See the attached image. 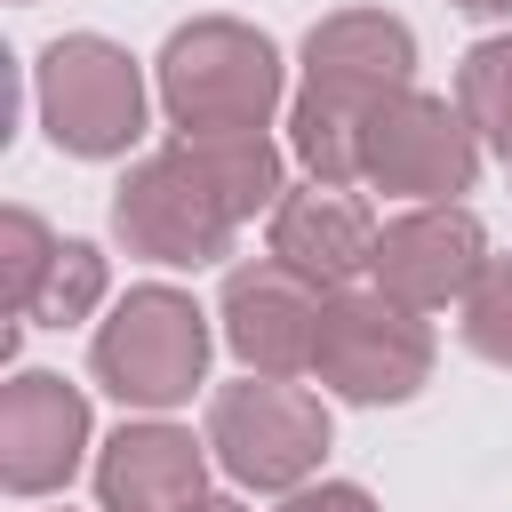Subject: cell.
I'll use <instances>...</instances> for the list:
<instances>
[{"label":"cell","mask_w":512,"mask_h":512,"mask_svg":"<svg viewBox=\"0 0 512 512\" xmlns=\"http://www.w3.org/2000/svg\"><path fill=\"white\" fill-rule=\"evenodd\" d=\"M280 184V152L272 136H176L168 152L136 160L112 184V232L128 256L168 264V272H200L224 264L240 224L256 208H272Z\"/></svg>","instance_id":"6da1fadb"},{"label":"cell","mask_w":512,"mask_h":512,"mask_svg":"<svg viewBox=\"0 0 512 512\" xmlns=\"http://www.w3.org/2000/svg\"><path fill=\"white\" fill-rule=\"evenodd\" d=\"M416 88V32L384 8H336L304 32V88L288 104V144L312 184H360V136L384 96Z\"/></svg>","instance_id":"7a4b0ae2"},{"label":"cell","mask_w":512,"mask_h":512,"mask_svg":"<svg viewBox=\"0 0 512 512\" xmlns=\"http://www.w3.org/2000/svg\"><path fill=\"white\" fill-rule=\"evenodd\" d=\"M160 112L176 136H256L280 104V48L240 16H192L160 48Z\"/></svg>","instance_id":"3957f363"},{"label":"cell","mask_w":512,"mask_h":512,"mask_svg":"<svg viewBox=\"0 0 512 512\" xmlns=\"http://www.w3.org/2000/svg\"><path fill=\"white\" fill-rule=\"evenodd\" d=\"M208 344H216V336H208V312H200L184 288L144 280V288H128V296L104 312V328H96V344H88V368H96V384H104L120 408H176V400L200 392Z\"/></svg>","instance_id":"277c9868"},{"label":"cell","mask_w":512,"mask_h":512,"mask_svg":"<svg viewBox=\"0 0 512 512\" xmlns=\"http://www.w3.org/2000/svg\"><path fill=\"white\" fill-rule=\"evenodd\" d=\"M32 104L56 152L72 160H120L144 136V72L104 32H64L32 56Z\"/></svg>","instance_id":"5b68a950"},{"label":"cell","mask_w":512,"mask_h":512,"mask_svg":"<svg viewBox=\"0 0 512 512\" xmlns=\"http://www.w3.org/2000/svg\"><path fill=\"white\" fill-rule=\"evenodd\" d=\"M312 376L352 408H400L432 384V328L384 288H328Z\"/></svg>","instance_id":"8992f818"},{"label":"cell","mask_w":512,"mask_h":512,"mask_svg":"<svg viewBox=\"0 0 512 512\" xmlns=\"http://www.w3.org/2000/svg\"><path fill=\"white\" fill-rule=\"evenodd\" d=\"M208 456L264 496H288L328 456V408L288 376H240L208 392Z\"/></svg>","instance_id":"52a82bcc"},{"label":"cell","mask_w":512,"mask_h":512,"mask_svg":"<svg viewBox=\"0 0 512 512\" xmlns=\"http://www.w3.org/2000/svg\"><path fill=\"white\" fill-rule=\"evenodd\" d=\"M472 176H480V136L464 120V104L400 88L368 112L360 184L400 192V200H456V192H472Z\"/></svg>","instance_id":"ba28073f"},{"label":"cell","mask_w":512,"mask_h":512,"mask_svg":"<svg viewBox=\"0 0 512 512\" xmlns=\"http://www.w3.org/2000/svg\"><path fill=\"white\" fill-rule=\"evenodd\" d=\"M320 312H328V288L304 280V272L280 264V256L232 264V272H224V296H216L224 344H232V360H240L248 376H312Z\"/></svg>","instance_id":"9c48e42d"},{"label":"cell","mask_w":512,"mask_h":512,"mask_svg":"<svg viewBox=\"0 0 512 512\" xmlns=\"http://www.w3.org/2000/svg\"><path fill=\"white\" fill-rule=\"evenodd\" d=\"M480 264H488L480 216L456 208V200H416L408 216L376 224L368 280L392 304H408V312H448V304H464V288L480 280Z\"/></svg>","instance_id":"30bf717a"},{"label":"cell","mask_w":512,"mask_h":512,"mask_svg":"<svg viewBox=\"0 0 512 512\" xmlns=\"http://www.w3.org/2000/svg\"><path fill=\"white\" fill-rule=\"evenodd\" d=\"M88 448V400L56 368H16L0 392V488L8 496H56L80 472Z\"/></svg>","instance_id":"8fae6325"},{"label":"cell","mask_w":512,"mask_h":512,"mask_svg":"<svg viewBox=\"0 0 512 512\" xmlns=\"http://www.w3.org/2000/svg\"><path fill=\"white\" fill-rule=\"evenodd\" d=\"M96 504L104 512H200L208 504V440L184 424H120L96 448Z\"/></svg>","instance_id":"7c38bea8"},{"label":"cell","mask_w":512,"mask_h":512,"mask_svg":"<svg viewBox=\"0 0 512 512\" xmlns=\"http://www.w3.org/2000/svg\"><path fill=\"white\" fill-rule=\"evenodd\" d=\"M272 256L320 288H352L376 256V216L344 184H296L272 200Z\"/></svg>","instance_id":"4fadbf2b"},{"label":"cell","mask_w":512,"mask_h":512,"mask_svg":"<svg viewBox=\"0 0 512 512\" xmlns=\"http://www.w3.org/2000/svg\"><path fill=\"white\" fill-rule=\"evenodd\" d=\"M456 104H464L472 136H488L496 152H512V32L464 48V64H456Z\"/></svg>","instance_id":"5bb4252c"},{"label":"cell","mask_w":512,"mask_h":512,"mask_svg":"<svg viewBox=\"0 0 512 512\" xmlns=\"http://www.w3.org/2000/svg\"><path fill=\"white\" fill-rule=\"evenodd\" d=\"M104 248L96 240H56V264L40 280V304H32V328H72L104 304Z\"/></svg>","instance_id":"9a60e30c"},{"label":"cell","mask_w":512,"mask_h":512,"mask_svg":"<svg viewBox=\"0 0 512 512\" xmlns=\"http://www.w3.org/2000/svg\"><path fill=\"white\" fill-rule=\"evenodd\" d=\"M56 264V232L32 216V208H0V272H8V320L32 328V304H40V280Z\"/></svg>","instance_id":"2e32d148"},{"label":"cell","mask_w":512,"mask_h":512,"mask_svg":"<svg viewBox=\"0 0 512 512\" xmlns=\"http://www.w3.org/2000/svg\"><path fill=\"white\" fill-rule=\"evenodd\" d=\"M456 328H464V344L488 368H512V256H488L480 264V280L456 304Z\"/></svg>","instance_id":"e0dca14e"},{"label":"cell","mask_w":512,"mask_h":512,"mask_svg":"<svg viewBox=\"0 0 512 512\" xmlns=\"http://www.w3.org/2000/svg\"><path fill=\"white\" fill-rule=\"evenodd\" d=\"M280 512H376V496L368 488H352V480H304V488H288L280 496Z\"/></svg>","instance_id":"ac0fdd59"},{"label":"cell","mask_w":512,"mask_h":512,"mask_svg":"<svg viewBox=\"0 0 512 512\" xmlns=\"http://www.w3.org/2000/svg\"><path fill=\"white\" fill-rule=\"evenodd\" d=\"M448 8H464V16H512V0H448Z\"/></svg>","instance_id":"d6986e66"},{"label":"cell","mask_w":512,"mask_h":512,"mask_svg":"<svg viewBox=\"0 0 512 512\" xmlns=\"http://www.w3.org/2000/svg\"><path fill=\"white\" fill-rule=\"evenodd\" d=\"M200 512H248V504H240V496H208Z\"/></svg>","instance_id":"ffe728a7"},{"label":"cell","mask_w":512,"mask_h":512,"mask_svg":"<svg viewBox=\"0 0 512 512\" xmlns=\"http://www.w3.org/2000/svg\"><path fill=\"white\" fill-rule=\"evenodd\" d=\"M504 168H512V152H504Z\"/></svg>","instance_id":"44dd1931"}]
</instances>
